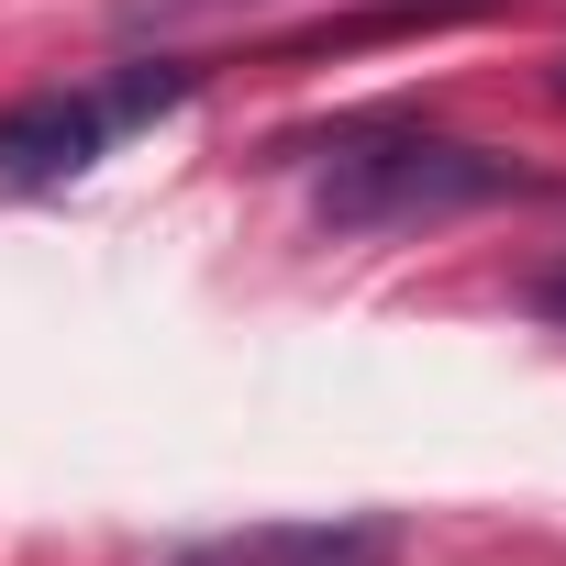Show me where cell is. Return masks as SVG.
<instances>
[{
  "label": "cell",
  "instance_id": "6",
  "mask_svg": "<svg viewBox=\"0 0 566 566\" xmlns=\"http://www.w3.org/2000/svg\"><path fill=\"white\" fill-rule=\"evenodd\" d=\"M189 12H222V0H123V23H189Z\"/></svg>",
  "mask_w": 566,
  "mask_h": 566
},
{
  "label": "cell",
  "instance_id": "7",
  "mask_svg": "<svg viewBox=\"0 0 566 566\" xmlns=\"http://www.w3.org/2000/svg\"><path fill=\"white\" fill-rule=\"evenodd\" d=\"M555 90H566V67H555Z\"/></svg>",
  "mask_w": 566,
  "mask_h": 566
},
{
  "label": "cell",
  "instance_id": "2",
  "mask_svg": "<svg viewBox=\"0 0 566 566\" xmlns=\"http://www.w3.org/2000/svg\"><path fill=\"white\" fill-rule=\"evenodd\" d=\"M112 145H123V134H112L101 90H34V101L0 112V189H67V178H90Z\"/></svg>",
  "mask_w": 566,
  "mask_h": 566
},
{
  "label": "cell",
  "instance_id": "3",
  "mask_svg": "<svg viewBox=\"0 0 566 566\" xmlns=\"http://www.w3.org/2000/svg\"><path fill=\"white\" fill-rule=\"evenodd\" d=\"M222 566H400V522H378V511H334V522H266V533H244Z\"/></svg>",
  "mask_w": 566,
  "mask_h": 566
},
{
  "label": "cell",
  "instance_id": "5",
  "mask_svg": "<svg viewBox=\"0 0 566 566\" xmlns=\"http://www.w3.org/2000/svg\"><path fill=\"white\" fill-rule=\"evenodd\" d=\"M522 312L566 334V255H544V266H522Z\"/></svg>",
  "mask_w": 566,
  "mask_h": 566
},
{
  "label": "cell",
  "instance_id": "4",
  "mask_svg": "<svg viewBox=\"0 0 566 566\" xmlns=\"http://www.w3.org/2000/svg\"><path fill=\"white\" fill-rule=\"evenodd\" d=\"M189 90H200V67H178V56H145V67H123V78L101 90V112H112V134H134V123L178 112Z\"/></svg>",
  "mask_w": 566,
  "mask_h": 566
},
{
  "label": "cell",
  "instance_id": "1",
  "mask_svg": "<svg viewBox=\"0 0 566 566\" xmlns=\"http://www.w3.org/2000/svg\"><path fill=\"white\" fill-rule=\"evenodd\" d=\"M544 178L467 145V134H422V123H378V134H345L334 167H323V222L334 233H422V222H455V211H489V200H533Z\"/></svg>",
  "mask_w": 566,
  "mask_h": 566
}]
</instances>
